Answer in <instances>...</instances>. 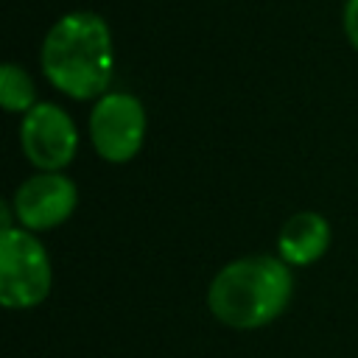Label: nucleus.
I'll use <instances>...</instances> for the list:
<instances>
[{
  "label": "nucleus",
  "mask_w": 358,
  "mask_h": 358,
  "mask_svg": "<svg viewBox=\"0 0 358 358\" xmlns=\"http://www.w3.org/2000/svg\"><path fill=\"white\" fill-rule=\"evenodd\" d=\"M145 106L137 95L123 90H109L90 109V143L103 162L126 165L145 143Z\"/></svg>",
  "instance_id": "obj_4"
},
{
  "label": "nucleus",
  "mask_w": 358,
  "mask_h": 358,
  "mask_svg": "<svg viewBox=\"0 0 358 358\" xmlns=\"http://www.w3.org/2000/svg\"><path fill=\"white\" fill-rule=\"evenodd\" d=\"M294 296V271L280 255H243L224 263L207 285V308L232 330H257L285 313Z\"/></svg>",
  "instance_id": "obj_2"
},
{
  "label": "nucleus",
  "mask_w": 358,
  "mask_h": 358,
  "mask_svg": "<svg viewBox=\"0 0 358 358\" xmlns=\"http://www.w3.org/2000/svg\"><path fill=\"white\" fill-rule=\"evenodd\" d=\"M20 148L36 171H64L78 151V129L64 106L39 101L20 120Z\"/></svg>",
  "instance_id": "obj_5"
},
{
  "label": "nucleus",
  "mask_w": 358,
  "mask_h": 358,
  "mask_svg": "<svg viewBox=\"0 0 358 358\" xmlns=\"http://www.w3.org/2000/svg\"><path fill=\"white\" fill-rule=\"evenodd\" d=\"M39 64L53 90L73 101H98L115 73V42L106 20L78 8L59 17L45 34Z\"/></svg>",
  "instance_id": "obj_1"
},
{
  "label": "nucleus",
  "mask_w": 358,
  "mask_h": 358,
  "mask_svg": "<svg viewBox=\"0 0 358 358\" xmlns=\"http://www.w3.org/2000/svg\"><path fill=\"white\" fill-rule=\"evenodd\" d=\"M330 243H333V227L322 213L313 210L294 213L291 218L282 221L277 232V255L291 268L313 266L327 255Z\"/></svg>",
  "instance_id": "obj_7"
},
{
  "label": "nucleus",
  "mask_w": 358,
  "mask_h": 358,
  "mask_svg": "<svg viewBox=\"0 0 358 358\" xmlns=\"http://www.w3.org/2000/svg\"><path fill=\"white\" fill-rule=\"evenodd\" d=\"M344 34H347L350 45L358 50V0L344 3Z\"/></svg>",
  "instance_id": "obj_9"
},
{
  "label": "nucleus",
  "mask_w": 358,
  "mask_h": 358,
  "mask_svg": "<svg viewBox=\"0 0 358 358\" xmlns=\"http://www.w3.org/2000/svg\"><path fill=\"white\" fill-rule=\"evenodd\" d=\"M53 285L50 255L22 227L0 229V302L8 310H28L48 299Z\"/></svg>",
  "instance_id": "obj_3"
},
{
  "label": "nucleus",
  "mask_w": 358,
  "mask_h": 358,
  "mask_svg": "<svg viewBox=\"0 0 358 358\" xmlns=\"http://www.w3.org/2000/svg\"><path fill=\"white\" fill-rule=\"evenodd\" d=\"M17 227L28 232H50L62 227L78 207V187L62 171H36L22 179L11 196Z\"/></svg>",
  "instance_id": "obj_6"
},
{
  "label": "nucleus",
  "mask_w": 358,
  "mask_h": 358,
  "mask_svg": "<svg viewBox=\"0 0 358 358\" xmlns=\"http://www.w3.org/2000/svg\"><path fill=\"white\" fill-rule=\"evenodd\" d=\"M0 103L6 112H14V115H25L28 109H34L39 103L36 84L25 67H20L14 62H6L0 67Z\"/></svg>",
  "instance_id": "obj_8"
}]
</instances>
